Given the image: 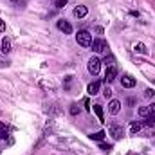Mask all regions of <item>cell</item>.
I'll return each mask as SVG.
<instances>
[{
    "instance_id": "6da1fadb",
    "label": "cell",
    "mask_w": 155,
    "mask_h": 155,
    "mask_svg": "<svg viewBox=\"0 0 155 155\" xmlns=\"http://www.w3.org/2000/svg\"><path fill=\"white\" fill-rule=\"evenodd\" d=\"M76 41L79 45H83V47H88V45H92V35L88 31H78Z\"/></svg>"
},
{
    "instance_id": "7a4b0ae2",
    "label": "cell",
    "mask_w": 155,
    "mask_h": 155,
    "mask_svg": "<svg viewBox=\"0 0 155 155\" xmlns=\"http://www.w3.org/2000/svg\"><path fill=\"white\" fill-rule=\"evenodd\" d=\"M108 134L112 135V139H114V141H119V139L123 137V128H121V124L112 123V124L108 126Z\"/></svg>"
},
{
    "instance_id": "3957f363",
    "label": "cell",
    "mask_w": 155,
    "mask_h": 155,
    "mask_svg": "<svg viewBox=\"0 0 155 155\" xmlns=\"http://www.w3.org/2000/svg\"><path fill=\"white\" fill-rule=\"evenodd\" d=\"M99 69H101V60L96 58V56L90 58V60H88V72L96 76V74H99Z\"/></svg>"
},
{
    "instance_id": "277c9868",
    "label": "cell",
    "mask_w": 155,
    "mask_h": 155,
    "mask_svg": "<svg viewBox=\"0 0 155 155\" xmlns=\"http://www.w3.org/2000/svg\"><path fill=\"white\" fill-rule=\"evenodd\" d=\"M107 47H108V45H107V41H105L103 38L92 40V51H96V52H103Z\"/></svg>"
},
{
    "instance_id": "5b68a950",
    "label": "cell",
    "mask_w": 155,
    "mask_h": 155,
    "mask_svg": "<svg viewBox=\"0 0 155 155\" xmlns=\"http://www.w3.org/2000/svg\"><path fill=\"white\" fill-rule=\"evenodd\" d=\"M117 76V67L116 65H110V67H107V76H105V81H108V83H112Z\"/></svg>"
},
{
    "instance_id": "8992f818",
    "label": "cell",
    "mask_w": 155,
    "mask_h": 155,
    "mask_svg": "<svg viewBox=\"0 0 155 155\" xmlns=\"http://www.w3.org/2000/svg\"><path fill=\"white\" fill-rule=\"evenodd\" d=\"M56 25H58V29H60V31H63L65 35H71V33H72V25H71L67 20H58V24H56Z\"/></svg>"
},
{
    "instance_id": "52a82bcc",
    "label": "cell",
    "mask_w": 155,
    "mask_h": 155,
    "mask_svg": "<svg viewBox=\"0 0 155 155\" xmlns=\"http://www.w3.org/2000/svg\"><path fill=\"white\" fill-rule=\"evenodd\" d=\"M121 85L126 87V88H132V87H135V78H132L130 74H124L121 78Z\"/></svg>"
},
{
    "instance_id": "ba28073f",
    "label": "cell",
    "mask_w": 155,
    "mask_h": 155,
    "mask_svg": "<svg viewBox=\"0 0 155 155\" xmlns=\"http://www.w3.org/2000/svg\"><path fill=\"white\" fill-rule=\"evenodd\" d=\"M119 110H121V103H119L117 99H112V101L108 103V112H110L112 116H117Z\"/></svg>"
},
{
    "instance_id": "9c48e42d",
    "label": "cell",
    "mask_w": 155,
    "mask_h": 155,
    "mask_svg": "<svg viewBox=\"0 0 155 155\" xmlns=\"http://www.w3.org/2000/svg\"><path fill=\"white\" fill-rule=\"evenodd\" d=\"M99 88H101V83H99V81H94V83H90V85H88L87 92H88L90 96H96V94L99 92Z\"/></svg>"
},
{
    "instance_id": "30bf717a",
    "label": "cell",
    "mask_w": 155,
    "mask_h": 155,
    "mask_svg": "<svg viewBox=\"0 0 155 155\" xmlns=\"http://www.w3.org/2000/svg\"><path fill=\"white\" fill-rule=\"evenodd\" d=\"M87 13H88V9H87L85 5H78V7H74V16H76V18L87 16Z\"/></svg>"
},
{
    "instance_id": "8fae6325",
    "label": "cell",
    "mask_w": 155,
    "mask_h": 155,
    "mask_svg": "<svg viewBox=\"0 0 155 155\" xmlns=\"http://www.w3.org/2000/svg\"><path fill=\"white\" fill-rule=\"evenodd\" d=\"M2 51H4V54L11 52V40H9V38H4V40H2Z\"/></svg>"
},
{
    "instance_id": "7c38bea8",
    "label": "cell",
    "mask_w": 155,
    "mask_h": 155,
    "mask_svg": "<svg viewBox=\"0 0 155 155\" xmlns=\"http://www.w3.org/2000/svg\"><path fill=\"white\" fill-rule=\"evenodd\" d=\"M94 112H96V116H97V119H99L101 123H105V117H103V107H101V105H94Z\"/></svg>"
},
{
    "instance_id": "4fadbf2b",
    "label": "cell",
    "mask_w": 155,
    "mask_h": 155,
    "mask_svg": "<svg viewBox=\"0 0 155 155\" xmlns=\"http://www.w3.org/2000/svg\"><path fill=\"white\" fill-rule=\"evenodd\" d=\"M9 135V130H7V126L4 124V123H0V139H5Z\"/></svg>"
},
{
    "instance_id": "5bb4252c",
    "label": "cell",
    "mask_w": 155,
    "mask_h": 155,
    "mask_svg": "<svg viewBox=\"0 0 155 155\" xmlns=\"http://www.w3.org/2000/svg\"><path fill=\"white\" fill-rule=\"evenodd\" d=\"M105 135H107L105 132H96V134H92V135H90V139H92V141H103V137H105Z\"/></svg>"
},
{
    "instance_id": "9a60e30c",
    "label": "cell",
    "mask_w": 155,
    "mask_h": 155,
    "mask_svg": "<svg viewBox=\"0 0 155 155\" xmlns=\"http://www.w3.org/2000/svg\"><path fill=\"white\" fill-rule=\"evenodd\" d=\"M141 128H143V124H141V123H135V121H134V123L130 124V132H132V134H135V132H139Z\"/></svg>"
},
{
    "instance_id": "2e32d148",
    "label": "cell",
    "mask_w": 155,
    "mask_h": 155,
    "mask_svg": "<svg viewBox=\"0 0 155 155\" xmlns=\"http://www.w3.org/2000/svg\"><path fill=\"white\" fill-rule=\"evenodd\" d=\"M139 116L141 117H148L150 116V108H148V107H141V108H139Z\"/></svg>"
},
{
    "instance_id": "e0dca14e",
    "label": "cell",
    "mask_w": 155,
    "mask_h": 155,
    "mask_svg": "<svg viewBox=\"0 0 155 155\" xmlns=\"http://www.w3.org/2000/svg\"><path fill=\"white\" fill-rule=\"evenodd\" d=\"M135 52H139V54H146V47H144V43H137V45H135Z\"/></svg>"
},
{
    "instance_id": "ac0fdd59",
    "label": "cell",
    "mask_w": 155,
    "mask_h": 155,
    "mask_svg": "<svg viewBox=\"0 0 155 155\" xmlns=\"http://www.w3.org/2000/svg\"><path fill=\"white\" fill-rule=\"evenodd\" d=\"M146 124L148 126H153L155 124V114H150V116L146 117Z\"/></svg>"
},
{
    "instance_id": "d6986e66",
    "label": "cell",
    "mask_w": 155,
    "mask_h": 155,
    "mask_svg": "<svg viewBox=\"0 0 155 155\" xmlns=\"http://www.w3.org/2000/svg\"><path fill=\"white\" fill-rule=\"evenodd\" d=\"M99 148H101L103 152H110V150H112V144H107V143H101V144H99Z\"/></svg>"
},
{
    "instance_id": "ffe728a7",
    "label": "cell",
    "mask_w": 155,
    "mask_h": 155,
    "mask_svg": "<svg viewBox=\"0 0 155 155\" xmlns=\"http://www.w3.org/2000/svg\"><path fill=\"white\" fill-rule=\"evenodd\" d=\"M112 94H114V92H112V88H110V87H107V88L103 90V96H105V97H112Z\"/></svg>"
},
{
    "instance_id": "44dd1931",
    "label": "cell",
    "mask_w": 155,
    "mask_h": 155,
    "mask_svg": "<svg viewBox=\"0 0 155 155\" xmlns=\"http://www.w3.org/2000/svg\"><path fill=\"white\" fill-rule=\"evenodd\" d=\"M65 4H67V0H56V2H54V5H56L58 9H61V7H65Z\"/></svg>"
},
{
    "instance_id": "7402d4cb",
    "label": "cell",
    "mask_w": 155,
    "mask_h": 155,
    "mask_svg": "<svg viewBox=\"0 0 155 155\" xmlns=\"http://www.w3.org/2000/svg\"><path fill=\"white\" fill-rule=\"evenodd\" d=\"M71 114H72V116L79 114V107H78V105H71Z\"/></svg>"
},
{
    "instance_id": "603a6c76",
    "label": "cell",
    "mask_w": 155,
    "mask_h": 155,
    "mask_svg": "<svg viewBox=\"0 0 155 155\" xmlns=\"http://www.w3.org/2000/svg\"><path fill=\"white\" fill-rule=\"evenodd\" d=\"M144 96L150 99V97H153V96H155V92L152 90V88H146V90H144Z\"/></svg>"
},
{
    "instance_id": "cb8c5ba5",
    "label": "cell",
    "mask_w": 155,
    "mask_h": 155,
    "mask_svg": "<svg viewBox=\"0 0 155 155\" xmlns=\"http://www.w3.org/2000/svg\"><path fill=\"white\" fill-rule=\"evenodd\" d=\"M105 65H108V67H110V65H114V58H112V56L105 58Z\"/></svg>"
},
{
    "instance_id": "d4e9b609",
    "label": "cell",
    "mask_w": 155,
    "mask_h": 155,
    "mask_svg": "<svg viewBox=\"0 0 155 155\" xmlns=\"http://www.w3.org/2000/svg\"><path fill=\"white\" fill-rule=\"evenodd\" d=\"M2 31H5V24H4V20L0 18V33H2Z\"/></svg>"
},
{
    "instance_id": "484cf974",
    "label": "cell",
    "mask_w": 155,
    "mask_h": 155,
    "mask_svg": "<svg viewBox=\"0 0 155 155\" xmlns=\"http://www.w3.org/2000/svg\"><path fill=\"white\" fill-rule=\"evenodd\" d=\"M148 108H150V114H155V103H152Z\"/></svg>"
},
{
    "instance_id": "4316f807",
    "label": "cell",
    "mask_w": 155,
    "mask_h": 155,
    "mask_svg": "<svg viewBox=\"0 0 155 155\" xmlns=\"http://www.w3.org/2000/svg\"><path fill=\"white\" fill-rule=\"evenodd\" d=\"M96 33L97 35H103V27H96Z\"/></svg>"
}]
</instances>
